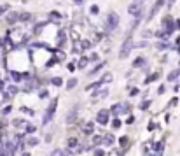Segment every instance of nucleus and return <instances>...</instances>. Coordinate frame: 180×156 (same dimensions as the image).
I'll use <instances>...</instances> for the list:
<instances>
[{"instance_id": "obj_29", "label": "nucleus", "mask_w": 180, "mask_h": 156, "mask_svg": "<svg viewBox=\"0 0 180 156\" xmlns=\"http://www.w3.org/2000/svg\"><path fill=\"white\" fill-rule=\"evenodd\" d=\"M51 119H53V114H46V116H44V123L42 124H49Z\"/></svg>"}, {"instance_id": "obj_16", "label": "nucleus", "mask_w": 180, "mask_h": 156, "mask_svg": "<svg viewBox=\"0 0 180 156\" xmlns=\"http://www.w3.org/2000/svg\"><path fill=\"white\" fill-rule=\"evenodd\" d=\"M156 151H158V154H163L164 153V142H158V144H156Z\"/></svg>"}, {"instance_id": "obj_26", "label": "nucleus", "mask_w": 180, "mask_h": 156, "mask_svg": "<svg viewBox=\"0 0 180 156\" xmlns=\"http://www.w3.org/2000/svg\"><path fill=\"white\" fill-rule=\"evenodd\" d=\"M12 124H14L16 128H21L23 124H25V121H23V119H14V121H12Z\"/></svg>"}, {"instance_id": "obj_13", "label": "nucleus", "mask_w": 180, "mask_h": 156, "mask_svg": "<svg viewBox=\"0 0 180 156\" xmlns=\"http://www.w3.org/2000/svg\"><path fill=\"white\" fill-rule=\"evenodd\" d=\"M115 142V139H114V135H105L103 137V144H107V145H112Z\"/></svg>"}, {"instance_id": "obj_27", "label": "nucleus", "mask_w": 180, "mask_h": 156, "mask_svg": "<svg viewBox=\"0 0 180 156\" xmlns=\"http://www.w3.org/2000/svg\"><path fill=\"white\" fill-rule=\"evenodd\" d=\"M46 25H47V23H38L37 27H35V33H40L44 30V27H46Z\"/></svg>"}, {"instance_id": "obj_47", "label": "nucleus", "mask_w": 180, "mask_h": 156, "mask_svg": "<svg viewBox=\"0 0 180 156\" xmlns=\"http://www.w3.org/2000/svg\"><path fill=\"white\" fill-rule=\"evenodd\" d=\"M133 2H135V4H140V6H143V2H145V0H133Z\"/></svg>"}, {"instance_id": "obj_1", "label": "nucleus", "mask_w": 180, "mask_h": 156, "mask_svg": "<svg viewBox=\"0 0 180 156\" xmlns=\"http://www.w3.org/2000/svg\"><path fill=\"white\" fill-rule=\"evenodd\" d=\"M117 27H119V14L117 12H109L107 14V19H105V30L109 33H112V32H115L117 30Z\"/></svg>"}, {"instance_id": "obj_37", "label": "nucleus", "mask_w": 180, "mask_h": 156, "mask_svg": "<svg viewBox=\"0 0 180 156\" xmlns=\"http://www.w3.org/2000/svg\"><path fill=\"white\" fill-rule=\"evenodd\" d=\"M7 9H9V6H0V16H2V14H4Z\"/></svg>"}, {"instance_id": "obj_49", "label": "nucleus", "mask_w": 180, "mask_h": 156, "mask_svg": "<svg viewBox=\"0 0 180 156\" xmlns=\"http://www.w3.org/2000/svg\"><path fill=\"white\" fill-rule=\"evenodd\" d=\"M149 103H150V102H143V103H142V109H147V107H149Z\"/></svg>"}, {"instance_id": "obj_3", "label": "nucleus", "mask_w": 180, "mask_h": 156, "mask_svg": "<svg viewBox=\"0 0 180 156\" xmlns=\"http://www.w3.org/2000/svg\"><path fill=\"white\" fill-rule=\"evenodd\" d=\"M128 12H130L133 18H142V16H143V6H140V4H135V2H131L130 7H128Z\"/></svg>"}, {"instance_id": "obj_45", "label": "nucleus", "mask_w": 180, "mask_h": 156, "mask_svg": "<svg viewBox=\"0 0 180 156\" xmlns=\"http://www.w3.org/2000/svg\"><path fill=\"white\" fill-rule=\"evenodd\" d=\"M131 95H133V97H137V95H138V90H137V88H135V90H131Z\"/></svg>"}, {"instance_id": "obj_19", "label": "nucleus", "mask_w": 180, "mask_h": 156, "mask_svg": "<svg viewBox=\"0 0 180 156\" xmlns=\"http://www.w3.org/2000/svg\"><path fill=\"white\" fill-rule=\"evenodd\" d=\"M156 48H158L159 51H163V49H168L170 46L166 44V40H164V42H158V44H156Z\"/></svg>"}, {"instance_id": "obj_36", "label": "nucleus", "mask_w": 180, "mask_h": 156, "mask_svg": "<svg viewBox=\"0 0 180 156\" xmlns=\"http://www.w3.org/2000/svg\"><path fill=\"white\" fill-rule=\"evenodd\" d=\"M26 132H28V133L35 132V126H33V124H26Z\"/></svg>"}, {"instance_id": "obj_41", "label": "nucleus", "mask_w": 180, "mask_h": 156, "mask_svg": "<svg viewBox=\"0 0 180 156\" xmlns=\"http://www.w3.org/2000/svg\"><path fill=\"white\" fill-rule=\"evenodd\" d=\"M47 95H49V93L46 91V90H42V91H40V95H38V97H40V98H46V97H47Z\"/></svg>"}, {"instance_id": "obj_53", "label": "nucleus", "mask_w": 180, "mask_h": 156, "mask_svg": "<svg viewBox=\"0 0 180 156\" xmlns=\"http://www.w3.org/2000/svg\"><path fill=\"white\" fill-rule=\"evenodd\" d=\"M178 54H180V48H178Z\"/></svg>"}, {"instance_id": "obj_21", "label": "nucleus", "mask_w": 180, "mask_h": 156, "mask_svg": "<svg viewBox=\"0 0 180 156\" xmlns=\"http://www.w3.org/2000/svg\"><path fill=\"white\" fill-rule=\"evenodd\" d=\"M77 86V79H70V81L66 82V90H72V88Z\"/></svg>"}, {"instance_id": "obj_46", "label": "nucleus", "mask_w": 180, "mask_h": 156, "mask_svg": "<svg viewBox=\"0 0 180 156\" xmlns=\"http://www.w3.org/2000/svg\"><path fill=\"white\" fill-rule=\"evenodd\" d=\"M91 60H94V61H96V60H98V54L93 53V54H91Z\"/></svg>"}, {"instance_id": "obj_51", "label": "nucleus", "mask_w": 180, "mask_h": 156, "mask_svg": "<svg viewBox=\"0 0 180 156\" xmlns=\"http://www.w3.org/2000/svg\"><path fill=\"white\" fill-rule=\"evenodd\" d=\"M0 156H7V153L4 149H0Z\"/></svg>"}, {"instance_id": "obj_32", "label": "nucleus", "mask_w": 180, "mask_h": 156, "mask_svg": "<svg viewBox=\"0 0 180 156\" xmlns=\"http://www.w3.org/2000/svg\"><path fill=\"white\" fill-rule=\"evenodd\" d=\"M81 48H82V49H89V48H91V42H87V40H82V42H81Z\"/></svg>"}, {"instance_id": "obj_22", "label": "nucleus", "mask_w": 180, "mask_h": 156, "mask_svg": "<svg viewBox=\"0 0 180 156\" xmlns=\"http://www.w3.org/2000/svg\"><path fill=\"white\" fill-rule=\"evenodd\" d=\"M11 77L14 79V81H18V82L23 79V75H21V74H18V72H11Z\"/></svg>"}, {"instance_id": "obj_34", "label": "nucleus", "mask_w": 180, "mask_h": 156, "mask_svg": "<svg viewBox=\"0 0 180 156\" xmlns=\"http://www.w3.org/2000/svg\"><path fill=\"white\" fill-rule=\"evenodd\" d=\"M154 79H158V74H152L150 77H147V81H145V84H149V82H152Z\"/></svg>"}, {"instance_id": "obj_5", "label": "nucleus", "mask_w": 180, "mask_h": 156, "mask_svg": "<svg viewBox=\"0 0 180 156\" xmlns=\"http://www.w3.org/2000/svg\"><path fill=\"white\" fill-rule=\"evenodd\" d=\"M163 6H164V0H156V4L152 6V9H150V11H149V14H147V19H149V21H150V19L158 14L159 9H161Z\"/></svg>"}, {"instance_id": "obj_48", "label": "nucleus", "mask_w": 180, "mask_h": 156, "mask_svg": "<svg viewBox=\"0 0 180 156\" xmlns=\"http://www.w3.org/2000/svg\"><path fill=\"white\" fill-rule=\"evenodd\" d=\"M72 2H74V4H81V6L84 4V0H72Z\"/></svg>"}, {"instance_id": "obj_42", "label": "nucleus", "mask_w": 180, "mask_h": 156, "mask_svg": "<svg viewBox=\"0 0 180 156\" xmlns=\"http://www.w3.org/2000/svg\"><path fill=\"white\" fill-rule=\"evenodd\" d=\"M147 46V42H138V44H135V48H145Z\"/></svg>"}, {"instance_id": "obj_15", "label": "nucleus", "mask_w": 180, "mask_h": 156, "mask_svg": "<svg viewBox=\"0 0 180 156\" xmlns=\"http://www.w3.org/2000/svg\"><path fill=\"white\" fill-rule=\"evenodd\" d=\"M103 142V137H100V135H93V145H100Z\"/></svg>"}, {"instance_id": "obj_4", "label": "nucleus", "mask_w": 180, "mask_h": 156, "mask_svg": "<svg viewBox=\"0 0 180 156\" xmlns=\"http://www.w3.org/2000/svg\"><path fill=\"white\" fill-rule=\"evenodd\" d=\"M109 116H110V111H107V109H102V111L96 114V123L107 124V123H109Z\"/></svg>"}, {"instance_id": "obj_10", "label": "nucleus", "mask_w": 180, "mask_h": 156, "mask_svg": "<svg viewBox=\"0 0 180 156\" xmlns=\"http://www.w3.org/2000/svg\"><path fill=\"white\" fill-rule=\"evenodd\" d=\"M178 77H180V70L178 69H177V70H171V72L168 74V81H177Z\"/></svg>"}, {"instance_id": "obj_23", "label": "nucleus", "mask_w": 180, "mask_h": 156, "mask_svg": "<svg viewBox=\"0 0 180 156\" xmlns=\"http://www.w3.org/2000/svg\"><path fill=\"white\" fill-rule=\"evenodd\" d=\"M51 82H53L54 86H61V84H63V79H61V77H54V79H51Z\"/></svg>"}, {"instance_id": "obj_17", "label": "nucleus", "mask_w": 180, "mask_h": 156, "mask_svg": "<svg viewBox=\"0 0 180 156\" xmlns=\"http://www.w3.org/2000/svg\"><path fill=\"white\" fill-rule=\"evenodd\" d=\"M124 153L126 151H122V149H112V153L109 156H124Z\"/></svg>"}, {"instance_id": "obj_20", "label": "nucleus", "mask_w": 180, "mask_h": 156, "mask_svg": "<svg viewBox=\"0 0 180 156\" xmlns=\"http://www.w3.org/2000/svg\"><path fill=\"white\" fill-rule=\"evenodd\" d=\"M89 12H91L93 16H96V14L100 12V7H98V6H94V4H93V6L89 7Z\"/></svg>"}, {"instance_id": "obj_33", "label": "nucleus", "mask_w": 180, "mask_h": 156, "mask_svg": "<svg viewBox=\"0 0 180 156\" xmlns=\"http://www.w3.org/2000/svg\"><path fill=\"white\" fill-rule=\"evenodd\" d=\"M7 93H9V95H14V93H18V88H16V86H9Z\"/></svg>"}, {"instance_id": "obj_2", "label": "nucleus", "mask_w": 180, "mask_h": 156, "mask_svg": "<svg viewBox=\"0 0 180 156\" xmlns=\"http://www.w3.org/2000/svg\"><path fill=\"white\" fill-rule=\"evenodd\" d=\"M135 48V42L131 40V37L130 39H126L124 40V44L121 46V51H119V58L121 60H124V58H128L130 56V53H131V49Z\"/></svg>"}, {"instance_id": "obj_50", "label": "nucleus", "mask_w": 180, "mask_h": 156, "mask_svg": "<svg viewBox=\"0 0 180 156\" xmlns=\"http://www.w3.org/2000/svg\"><path fill=\"white\" fill-rule=\"evenodd\" d=\"M63 156H74V153H72V151H66V153H65Z\"/></svg>"}, {"instance_id": "obj_24", "label": "nucleus", "mask_w": 180, "mask_h": 156, "mask_svg": "<svg viewBox=\"0 0 180 156\" xmlns=\"http://www.w3.org/2000/svg\"><path fill=\"white\" fill-rule=\"evenodd\" d=\"M143 63H145V60L143 58H137L135 61H133V67H142Z\"/></svg>"}, {"instance_id": "obj_11", "label": "nucleus", "mask_w": 180, "mask_h": 156, "mask_svg": "<svg viewBox=\"0 0 180 156\" xmlns=\"http://www.w3.org/2000/svg\"><path fill=\"white\" fill-rule=\"evenodd\" d=\"M107 95H109V90H102L98 93H93V100H100V98L107 97Z\"/></svg>"}, {"instance_id": "obj_28", "label": "nucleus", "mask_w": 180, "mask_h": 156, "mask_svg": "<svg viewBox=\"0 0 180 156\" xmlns=\"http://www.w3.org/2000/svg\"><path fill=\"white\" fill-rule=\"evenodd\" d=\"M63 154H65V151L63 149H54L53 153H51V156H63Z\"/></svg>"}, {"instance_id": "obj_39", "label": "nucleus", "mask_w": 180, "mask_h": 156, "mask_svg": "<svg viewBox=\"0 0 180 156\" xmlns=\"http://www.w3.org/2000/svg\"><path fill=\"white\" fill-rule=\"evenodd\" d=\"M37 142H38L37 139H28V144L30 145H37Z\"/></svg>"}, {"instance_id": "obj_30", "label": "nucleus", "mask_w": 180, "mask_h": 156, "mask_svg": "<svg viewBox=\"0 0 180 156\" xmlns=\"http://www.w3.org/2000/svg\"><path fill=\"white\" fill-rule=\"evenodd\" d=\"M79 144V140L75 139V137H72V139H68V145H70V147H74V145H77Z\"/></svg>"}, {"instance_id": "obj_35", "label": "nucleus", "mask_w": 180, "mask_h": 156, "mask_svg": "<svg viewBox=\"0 0 180 156\" xmlns=\"http://www.w3.org/2000/svg\"><path fill=\"white\" fill-rule=\"evenodd\" d=\"M112 126H114V128H119V126H121V121H119V119H114V121H112Z\"/></svg>"}, {"instance_id": "obj_38", "label": "nucleus", "mask_w": 180, "mask_h": 156, "mask_svg": "<svg viewBox=\"0 0 180 156\" xmlns=\"http://www.w3.org/2000/svg\"><path fill=\"white\" fill-rule=\"evenodd\" d=\"M11 111H12V107H11V105H7V107H4V111H2V112H4V114H9Z\"/></svg>"}, {"instance_id": "obj_14", "label": "nucleus", "mask_w": 180, "mask_h": 156, "mask_svg": "<svg viewBox=\"0 0 180 156\" xmlns=\"http://www.w3.org/2000/svg\"><path fill=\"white\" fill-rule=\"evenodd\" d=\"M56 105H58V100H53V102H51V105L49 107H47V114H54V111H56Z\"/></svg>"}, {"instance_id": "obj_40", "label": "nucleus", "mask_w": 180, "mask_h": 156, "mask_svg": "<svg viewBox=\"0 0 180 156\" xmlns=\"http://www.w3.org/2000/svg\"><path fill=\"white\" fill-rule=\"evenodd\" d=\"M94 156H105V153L100 149H94Z\"/></svg>"}, {"instance_id": "obj_7", "label": "nucleus", "mask_w": 180, "mask_h": 156, "mask_svg": "<svg viewBox=\"0 0 180 156\" xmlns=\"http://www.w3.org/2000/svg\"><path fill=\"white\" fill-rule=\"evenodd\" d=\"M6 19H7V23H9V25H16V23L19 21V14H18L16 11H11L6 16Z\"/></svg>"}, {"instance_id": "obj_44", "label": "nucleus", "mask_w": 180, "mask_h": 156, "mask_svg": "<svg viewBox=\"0 0 180 156\" xmlns=\"http://www.w3.org/2000/svg\"><path fill=\"white\" fill-rule=\"evenodd\" d=\"M173 25H175V28H177V30H180V19H177V21H175Z\"/></svg>"}, {"instance_id": "obj_6", "label": "nucleus", "mask_w": 180, "mask_h": 156, "mask_svg": "<svg viewBox=\"0 0 180 156\" xmlns=\"http://www.w3.org/2000/svg\"><path fill=\"white\" fill-rule=\"evenodd\" d=\"M77 109H79L77 105H75V107H72V109H70V112L65 116V121H66L68 124H72V123H74V121L77 119Z\"/></svg>"}, {"instance_id": "obj_18", "label": "nucleus", "mask_w": 180, "mask_h": 156, "mask_svg": "<svg viewBox=\"0 0 180 156\" xmlns=\"http://www.w3.org/2000/svg\"><path fill=\"white\" fill-rule=\"evenodd\" d=\"M87 63H89V60H87V58H84V56H82V58L79 60V69H84V67H86Z\"/></svg>"}, {"instance_id": "obj_31", "label": "nucleus", "mask_w": 180, "mask_h": 156, "mask_svg": "<svg viewBox=\"0 0 180 156\" xmlns=\"http://www.w3.org/2000/svg\"><path fill=\"white\" fill-rule=\"evenodd\" d=\"M103 67H105V63H100V65H96V67H94V69L91 70V74H94V72H100V70L103 69Z\"/></svg>"}, {"instance_id": "obj_12", "label": "nucleus", "mask_w": 180, "mask_h": 156, "mask_svg": "<svg viewBox=\"0 0 180 156\" xmlns=\"http://www.w3.org/2000/svg\"><path fill=\"white\" fill-rule=\"evenodd\" d=\"M30 19H32V14H30V12H21V14H19V21L26 23V21H30Z\"/></svg>"}, {"instance_id": "obj_43", "label": "nucleus", "mask_w": 180, "mask_h": 156, "mask_svg": "<svg viewBox=\"0 0 180 156\" xmlns=\"http://www.w3.org/2000/svg\"><path fill=\"white\" fill-rule=\"evenodd\" d=\"M119 142H121V145H122V144H128V139H126V137H121Z\"/></svg>"}, {"instance_id": "obj_8", "label": "nucleus", "mask_w": 180, "mask_h": 156, "mask_svg": "<svg viewBox=\"0 0 180 156\" xmlns=\"http://www.w3.org/2000/svg\"><path fill=\"white\" fill-rule=\"evenodd\" d=\"M128 105L126 103H117V105H114L112 107V114H121V112H128Z\"/></svg>"}, {"instance_id": "obj_54", "label": "nucleus", "mask_w": 180, "mask_h": 156, "mask_svg": "<svg viewBox=\"0 0 180 156\" xmlns=\"http://www.w3.org/2000/svg\"><path fill=\"white\" fill-rule=\"evenodd\" d=\"M150 156H154V154H150Z\"/></svg>"}, {"instance_id": "obj_9", "label": "nucleus", "mask_w": 180, "mask_h": 156, "mask_svg": "<svg viewBox=\"0 0 180 156\" xmlns=\"http://www.w3.org/2000/svg\"><path fill=\"white\" fill-rule=\"evenodd\" d=\"M82 132L86 135H93L94 132V123H86V124H82Z\"/></svg>"}, {"instance_id": "obj_25", "label": "nucleus", "mask_w": 180, "mask_h": 156, "mask_svg": "<svg viewBox=\"0 0 180 156\" xmlns=\"http://www.w3.org/2000/svg\"><path fill=\"white\" fill-rule=\"evenodd\" d=\"M110 81H112V74H105L103 77H102V81H100V82L103 84V82H110Z\"/></svg>"}, {"instance_id": "obj_52", "label": "nucleus", "mask_w": 180, "mask_h": 156, "mask_svg": "<svg viewBox=\"0 0 180 156\" xmlns=\"http://www.w3.org/2000/svg\"><path fill=\"white\" fill-rule=\"evenodd\" d=\"M2 86H4V82H2V79H0V90H2Z\"/></svg>"}]
</instances>
